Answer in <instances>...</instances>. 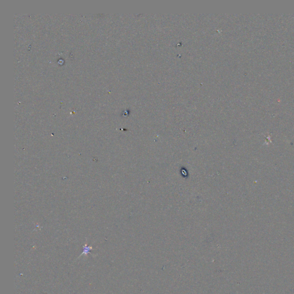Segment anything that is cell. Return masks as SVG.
<instances>
[{
  "label": "cell",
  "mask_w": 294,
  "mask_h": 294,
  "mask_svg": "<svg viewBox=\"0 0 294 294\" xmlns=\"http://www.w3.org/2000/svg\"><path fill=\"white\" fill-rule=\"evenodd\" d=\"M91 249H92V247L88 246L86 245L85 246H84V250H83V252L82 253V255H87Z\"/></svg>",
  "instance_id": "1"
}]
</instances>
